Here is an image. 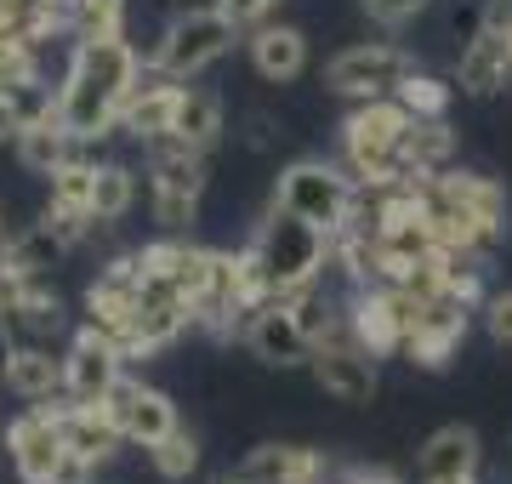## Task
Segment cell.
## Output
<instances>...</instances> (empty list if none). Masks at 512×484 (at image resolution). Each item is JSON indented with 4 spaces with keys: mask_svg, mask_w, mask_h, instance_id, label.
<instances>
[{
    "mask_svg": "<svg viewBox=\"0 0 512 484\" xmlns=\"http://www.w3.org/2000/svg\"><path fill=\"white\" fill-rule=\"evenodd\" d=\"M256 251H262V268H268V285H274V302L296 308L308 302L319 285H325L330 268V234L319 223H302L291 211H268V223L256 228Z\"/></svg>",
    "mask_w": 512,
    "mask_h": 484,
    "instance_id": "obj_1",
    "label": "cell"
},
{
    "mask_svg": "<svg viewBox=\"0 0 512 484\" xmlns=\"http://www.w3.org/2000/svg\"><path fill=\"white\" fill-rule=\"evenodd\" d=\"M359 194H365V188L353 183L348 166H330V160H296V166L279 171L274 211H291V217H302V223H319V228L330 234V228L353 223Z\"/></svg>",
    "mask_w": 512,
    "mask_h": 484,
    "instance_id": "obj_2",
    "label": "cell"
},
{
    "mask_svg": "<svg viewBox=\"0 0 512 484\" xmlns=\"http://www.w3.org/2000/svg\"><path fill=\"white\" fill-rule=\"evenodd\" d=\"M234 23L222 18L217 6H194V12H177V18L160 29V40H154V57H160V69L171 80H194L205 75L211 63H222V57L234 52Z\"/></svg>",
    "mask_w": 512,
    "mask_h": 484,
    "instance_id": "obj_3",
    "label": "cell"
},
{
    "mask_svg": "<svg viewBox=\"0 0 512 484\" xmlns=\"http://www.w3.org/2000/svg\"><path fill=\"white\" fill-rule=\"evenodd\" d=\"M69 393L57 399H40L23 416L6 422V450H12V467H18L23 484H52L63 456H69V439H63V422H69Z\"/></svg>",
    "mask_w": 512,
    "mask_h": 484,
    "instance_id": "obj_4",
    "label": "cell"
},
{
    "mask_svg": "<svg viewBox=\"0 0 512 484\" xmlns=\"http://www.w3.org/2000/svg\"><path fill=\"white\" fill-rule=\"evenodd\" d=\"M416 69V57L404 52V46H393V40H359V46H348V52H336L325 63V86L336 97H387L399 92V80Z\"/></svg>",
    "mask_w": 512,
    "mask_h": 484,
    "instance_id": "obj_5",
    "label": "cell"
},
{
    "mask_svg": "<svg viewBox=\"0 0 512 484\" xmlns=\"http://www.w3.org/2000/svg\"><path fill=\"white\" fill-rule=\"evenodd\" d=\"M126 376V354H120V342L92 325H80V336L69 342V354H63V393H69L74 405H97V399H109L114 382Z\"/></svg>",
    "mask_w": 512,
    "mask_h": 484,
    "instance_id": "obj_6",
    "label": "cell"
},
{
    "mask_svg": "<svg viewBox=\"0 0 512 484\" xmlns=\"http://www.w3.org/2000/svg\"><path fill=\"white\" fill-rule=\"evenodd\" d=\"M467 314H473V308L461 297H450V291L427 297L421 314H416V331L404 342V359H410L416 371H444V365L461 354V342H467Z\"/></svg>",
    "mask_w": 512,
    "mask_h": 484,
    "instance_id": "obj_7",
    "label": "cell"
},
{
    "mask_svg": "<svg viewBox=\"0 0 512 484\" xmlns=\"http://www.w3.org/2000/svg\"><path fill=\"white\" fill-rule=\"evenodd\" d=\"M69 75L86 80V86H97L103 97H120L137 86V75H143V52L131 46L126 35H97V40H74L69 52Z\"/></svg>",
    "mask_w": 512,
    "mask_h": 484,
    "instance_id": "obj_8",
    "label": "cell"
},
{
    "mask_svg": "<svg viewBox=\"0 0 512 484\" xmlns=\"http://www.w3.org/2000/svg\"><path fill=\"white\" fill-rule=\"evenodd\" d=\"M109 410L114 422L126 428V445H160L165 433H177V405H171V393L148 388V382H137V376H120L109 393Z\"/></svg>",
    "mask_w": 512,
    "mask_h": 484,
    "instance_id": "obj_9",
    "label": "cell"
},
{
    "mask_svg": "<svg viewBox=\"0 0 512 484\" xmlns=\"http://www.w3.org/2000/svg\"><path fill=\"white\" fill-rule=\"evenodd\" d=\"M313 382L336 399V405H370L382 393V376H376V359L365 348H336V342H313L308 359Z\"/></svg>",
    "mask_w": 512,
    "mask_h": 484,
    "instance_id": "obj_10",
    "label": "cell"
},
{
    "mask_svg": "<svg viewBox=\"0 0 512 484\" xmlns=\"http://www.w3.org/2000/svg\"><path fill=\"white\" fill-rule=\"evenodd\" d=\"M239 342H245L262 365H279V371H291V365H308V359H313L308 325H302L296 308H285V302H262V314L245 325Z\"/></svg>",
    "mask_w": 512,
    "mask_h": 484,
    "instance_id": "obj_11",
    "label": "cell"
},
{
    "mask_svg": "<svg viewBox=\"0 0 512 484\" xmlns=\"http://www.w3.org/2000/svg\"><path fill=\"white\" fill-rule=\"evenodd\" d=\"M330 479V456L308 445H256L228 473V484H319Z\"/></svg>",
    "mask_w": 512,
    "mask_h": 484,
    "instance_id": "obj_12",
    "label": "cell"
},
{
    "mask_svg": "<svg viewBox=\"0 0 512 484\" xmlns=\"http://www.w3.org/2000/svg\"><path fill=\"white\" fill-rule=\"evenodd\" d=\"M512 80V40L501 29H473V40L456 52V86L467 97H495Z\"/></svg>",
    "mask_w": 512,
    "mask_h": 484,
    "instance_id": "obj_13",
    "label": "cell"
},
{
    "mask_svg": "<svg viewBox=\"0 0 512 484\" xmlns=\"http://www.w3.org/2000/svg\"><path fill=\"white\" fill-rule=\"evenodd\" d=\"M410 120L416 114L404 109L399 97H359V109L342 120V154L353 149H399V137L410 131Z\"/></svg>",
    "mask_w": 512,
    "mask_h": 484,
    "instance_id": "obj_14",
    "label": "cell"
},
{
    "mask_svg": "<svg viewBox=\"0 0 512 484\" xmlns=\"http://www.w3.org/2000/svg\"><path fill=\"white\" fill-rule=\"evenodd\" d=\"M0 382L18 393V399H29V405L57 399L63 393V359L46 342H18V348H6V359H0Z\"/></svg>",
    "mask_w": 512,
    "mask_h": 484,
    "instance_id": "obj_15",
    "label": "cell"
},
{
    "mask_svg": "<svg viewBox=\"0 0 512 484\" xmlns=\"http://www.w3.org/2000/svg\"><path fill=\"white\" fill-rule=\"evenodd\" d=\"M251 69L268 86H291L308 69V35L296 23H262V29H251Z\"/></svg>",
    "mask_w": 512,
    "mask_h": 484,
    "instance_id": "obj_16",
    "label": "cell"
},
{
    "mask_svg": "<svg viewBox=\"0 0 512 484\" xmlns=\"http://www.w3.org/2000/svg\"><path fill=\"white\" fill-rule=\"evenodd\" d=\"M63 439H69V456L103 467V462H114V456H120V445H126V428L114 422L109 399H97V405H69Z\"/></svg>",
    "mask_w": 512,
    "mask_h": 484,
    "instance_id": "obj_17",
    "label": "cell"
},
{
    "mask_svg": "<svg viewBox=\"0 0 512 484\" xmlns=\"http://www.w3.org/2000/svg\"><path fill=\"white\" fill-rule=\"evenodd\" d=\"M416 473H421V484L467 479V473H478V433L461 428V422L427 433V445L416 450Z\"/></svg>",
    "mask_w": 512,
    "mask_h": 484,
    "instance_id": "obj_18",
    "label": "cell"
},
{
    "mask_svg": "<svg viewBox=\"0 0 512 484\" xmlns=\"http://www.w3.org/2000/svg\"><path fill=\"white\" fill-rule=\"evenodd\" d=\"M433 200L456 205V211H473L484 223H507V188L484 177V171H433Z\"/></svg>",
    "mask_w": 512,
    "mask_h": 484,
    "instance_id": "obj_19",
    "label": "cell"
},
{
    "mask_svg": "<svg viewBox=\"0 0 512 484\" xmlns=\"http://www.w3.org/2000/svg\"><path fill=\"white\" fill-rule=\"evenodd\" d=\"M148 183L200 200L205 183H211V160H205V149H188L177 137H160V143H148Z\"/></svg>",
    "mask_w": 512,
    "mask_h": 484,
    "instance_id": "obj_20",
    "label": "cell"
},
{
    "mask_svg": "<svg viewBox=\"0 0 512 484\" xmlns=\"http://www.w3.org/2000/svg\"><path fill=\"white\" fill-rule=\"evenodd\" d=\"M12 149H18V166L29 171V177H52L63 160H74V131L63 126V109H57L52 120H40V126H23Z\"/></svg>",
    "mask_w": 512,
    "mask_h": 484,
    "instance_id": "obj_21",
    "label": "cell"
},
{
    "mask_svg": "<svg viewBox=\"0 0 512 484\" xmlns=\"http://www.w3.org/2000/svg\"><path fill=\"white\" fill-rule=\"evenodd\" d=\"M63 257H69V245L57 240L46 223H29L23 234H6V240H0V268H12L23 280H40V274L57 268Z\"/></svg>",
    "mask_w": 512,
    "mask_h": 484,
    "instance_id": "obj_22",
    "label": "cell"
},
{
    "mask_svg": "<svg viewBox=\"0 0 512 484\" xmlns=\"http://www.w3.org/2000/svg\"><path fill=\"white\" fill-rule=\"evenodd\" d=\"M456 149H461V137L450 120H410V131L399 137V154L410 171H450Z\"/></svg>",
    "mask_w": 512,
    "mask_h": 484,
    "instance_id": "obj_23",
    "label": "cell"
},
{
    "mask_svg": "<svg viewBox=\"0 0 512 484\" xmlns=\"http://www.w3.org/2000/svg\"><path fill=\"white\" fill-rule=\"evenodd\" d=\"M171 137L177 143H188V149H217L222 137V103L211 92H194V86H183V109H177V126H171Z\"/></svg>",
    "mask_w": 512,
    "mask_h": 484,
    "instance_id": "obj_24",
    "label": "cell"
},
{
    "mask_svg": "<svg viewBox=\"0 0 512 484\" xmlns=\"http://www.w3.org/2000/svg\"><path fill=\"white\" fill-rule=\"evenodd\" d=\"M404 103V109L416 114V120H450V103H456V86L444 75H427V69H410V75L399 80V92H393Z\"/></svg>",
    "mask_w": 512,
    "mask_h": 484,
    "instance_id": "obj_25",
    "label": "cell"
},
{
    "mask_svg": "<svg viewBox=\"0 0 512 484\" xmlns=\"http://www.w3.org/2000/svg\"><path fill=\"white\" fill-rule=\"evenodd\" d=\"M131 205H137V171L120 166V160H103L97 166V194H92L97 223H120Z\"/></svg>",
    "mask_w": 512,
    "mask_h": 484,
    "instance_id": "obj_26",
    "label": "cell"
},
{
    "mask_svg": "<svg viewBox=\"0 0 512 484\" xmlns=\"http://www.w3.org/2000/svg\"><path fill=\"white\" fill-rule=\"evenodd\" d=\"M97 166L103 160H86V154H74L63 166L46 177V200L57 205H80V211H92V194H97Z\"/></svg>",
    "mask_w": 512,
    "mask_h": 484,
    "instance_id": "obj_27",
    "label": "cell"
},
{
    "mask_svg": "<svg viewBox=\"0 0 512 484\" xmlns=\"http://www.w3.org/2000/svg\"><path fill=\"white\" fill-rule=\"evenodd\" d=\"M148 467H154L165 484H188L194 479V467H200V439H194L188 428L165 433L160 445H148Z\"/></svg>",
    "mask_w": 512,
    "mask_h": 484,
    "instance_id": "obj_28",
    "label": "cell"
},
{
    "mask_svg": "<svg viewBox=\"0 0 512 484\" xmlns=\"http://www.w3.org/2000/svg\"><path fill=\"white\" fill-rule=\"evenodd\" d=\"M40 80V46L18 35V29H0V92H18Z\"/></svg>",
    "mask_w": 512,
    "mask_h": 484,
    "instance_id": "obj_29",
    "label": "cell"
},
{
    "mask_svg": "<svg viewBox=\"0 0 512 484\" xmlns=\"http://www.w3.org/2000/svg\"><path fill=\"white\" fill-rule=\"evenodd\" d=\"M126 35V0H74V40Z\"/></svg>",
    "mask_w": 512,
    "mask_h": 484,
    "instance_id": "obj_30",
    "label": "cell"
},
{
    "mask_svg": "<svg viewBox=\"0 0 512 484\" xmlns=\"http://www.w3.org/2000/svg\"><path fill=\"white\" fill-rule=\"evenodd\" d=\"M194 217H200V200H194V194L154 188V223H160L165 234H188V228H194Z\"/></svg>",
    "mask_w": 512,
    "mask_h": 484,
    "instance_id": "obj_31",
    "label": "cell"
},
{
    "mask_svg": "<svg viewBox=\"0 0 512 484\" xmlns=\"http://www.w3.org/2000/svg\"><path fill=\"white\" fill-rule=\"evenodd\" d=\"M211 6H217V12H222L228 23H234L239 35H251V29H262V23L274 18L285 0H211Z\"/></svg>",
    "mask_w": 512,
    "mask_h": 484,
    "instance_id": "obj_32",
    "label": "cell"
},
{
    "mask_svg": "<svg viewBox=\"0 0 512 484\" xmlns=\"http://www.w3.org/2000/svg\"><path fill=\"white\" fill-rule=\"evenodd\" d=\"M365 12L376 23H387V29H399V23H410V18L427 12V0H365Z\"/></svg>",
    "mask_w": 512,
    "mask_h": 484,
    "instance_id": "obj_33",
    "label": "cell"
},
{
    "mask_svg": "<svg viewBox=\"0 0 512 484\" xmlns=\"http://www.w3.org/2000/svg\"><path fill=\"white\" fill-rule=\"evenodd\" d=\"M484 325H490V336L501 348H512V291H495V297L484 302Z\"/></svg>",
    "mask_w": 512,
    "mask_h": 484,
    "instance_id": "obj_34",
    "label": "cell"
},
{
    "mask_svg": "<svg viewBox=\"0 0 512 484\" xmlns=\"http://www.w3.org/2000/svg\"><path fill=\"white\" fill-rule=\"evenodd\" d=\"M18 131H23L18 103H12V92H0V143H18Z\"/></svg>",
    "mask_w": 512,
    "mask_h": 484,
    "instance_id": "obj_35",
    "label": "cell"
},
{
    "mask_svg": "<svg viewBox=\"0 0 512 484\" xmlns=\"http://www.w3.org/2000/svg\"><path fill=\"white\" fill-rule=\"evenodd\" d=\"M97 479V467L92 462H80V456H63V467H57V479L52 484H92Z\"/></svg>",
    "mask_w": 512,
    "mask_h": 484,
    "instance_id": "obj_36",
    "label": "cell"
},
{
    "mask_svg": "<svg viewBox=\"0 0 512 484\" xmlns=\"http://www.w3.org/2000/svg\"><path fill=\"white\" fill-rule=\"evenodd\" d=\"M336 484H399V479H393L387 467H342Z\"/></svg>",
    "mask_w": 512,
    "mask_h": 484,
    "instance_id": "obj_37",
    "label": "cell"
},
{
    "mask_svg": "<svg viewBox=\"0 0 512 484\" xmlns=\"http://www.w3.org/2000/svg\"><path fill=\"white\" fill-rule=\"evenodd\" d=\"M279 137H285V131H274L268 114H251V149H274Z\"/></svg>",
    "mask_w": 512,
    "mask_h": 484,
    "instance_id": "obj_38",
    "label": "cell"
},
{
    "mask_svg": "<svg viewBox=\"0 0 512 484\" xmlns=\"http://www.w3.org/2000/svg\"><path fill=\"white\" fill-rule=\"evenodd\" d=\"M439 484H478V473H467V479H439Z\"/></svg>",
    "mask_w": 512,
    "mask_h": 484,
    "instance_id": "obj_39",
    "label": "cell"
},
{
    "mask_svg": "<svg viewBox=\"0 0 512 484\" xmlns=\"http://www.w3.org/2000/svg\"><path fill=\"white\" fill-rule=\"evenodd\" d=\"M0 240H6V205H0Z\"/></svg>",
    "mask_w": 512,
    "mask_h": 484,
    "instance_id": "obj_40",
    "label": "cell"
}]
</instances>
